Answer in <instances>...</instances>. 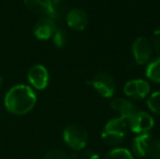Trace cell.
Listing matches in <instances>:
<instances>
[{"mask_svg": "<svg viewBox=\"0 0 160 159\" xmlns=\"http://www.w3.org/2000/svg\"><path fill=\"white\" fill-rule=\"evenodd\" d=\"M111 107L112 109H114L120 113L121 118L125 120H128L137 110L133 102H131L128 99H124V98H116L114 100H112Z\"/></svg>", "mask_w": 160, "mask_h": 159, "instance_id": "obj_13", "label": "cell"}, {"mask_svg": "<svg viewBox=\"0 0 160 159\" xmlns=\"http://www.w3.org/2000/svg\"><path fill=\"white\" fill-rule=\"evenodd\" d=\"M24 3L33 13L42 17H57V8L53 0H24Z\"/></svg>", "mask_w": 160, "mask_h": 159, "instance_id": "obj_7", "label": "cell"}, {"mask_svg": "<svg viewBox=\"0 0 160 159\" xmlns=\"http://www.w3.org/2000/svg\"><path fill=\"white\" fill-rule=\"evenodd\" d=\"M103 159H133V156L127 148H114L110 151Z\"/></svg>", "mask_w": 160, "mask_h": 159, "instance_id": "obj_15", "label": "cell"}, {"mask_svg": "<svg viewBox=\"0 0 160 159\" xmlns=\"http://www.w3.org/2000/svg\"><path fill=\"white\" fill-rule=\"evenodd\" d=\"M37 97L31 86L24 84L15 85L8 91L4 97L7 110L17 116H23L33 110Z\"/></svg>", "mask_w": 160, "mask_h": 159, "instance_id": "obj_1", "label": "cell"}, {"mask_svg": "<svg viewBox=\"0 0 160 159\" xmlns=\"http://www.w3.org/2000/svg\"><path fill=\"white\" fill-rule=\"evenodd\" d=\"M146 77L152 82L160 83V58L152 61L146 68Z\"/></svg>", "mask_w": 160, "mask_h": 159, "instance_id": "obj_14", "label": "cell"}, {"mask_svg": "<svg viewBox=\"0 0 160 159\" xmlns=\"http://www.w3.org/2000/svg\"><path fill=\"white\" fill-rule=\"evenodd\" d=\"M63 140L65 144L74 151H82L86 147L88 134L80 124H70L63 130Z\"/></svg>", "mask_w": 160, "mask_h": 159, "instance_id": "obj_4", "label": "cell"}, {"mask_svg": "<svg viewBox=\"0 0 160 159\" xmlns=\"http://www.w3.org/2000/svg\"><path fill=\"white\" fill-rule=\"evenodd\" d=\"M28 80L34 88L42 91L48 86L49 73L42 64H35L28 70Z\"/></svg>", "mask_w": 160, "mask_h": 159, "instance_id": "obj_9", "label": "cell"}, {"mask_svg": "<svg viewBox=\"0 0 160 159\" xmlns=\"http://www.w3.org/2000/svg\"><path fill=\"white\" fill-rule=\"evenodd\" d=\"M147 106L152 112L160 115V92H156L148 97Z\"/></svg>", "mask_w": 160, "mask_h": 159, "instance_id": "obj_16", "label": "cell"}, {"mask_svg": "<svg viewBox=\"0 0 160 159\" xmlns=\"http://www.w3.org/2000/svg\"><path fill=\"white\" fill-rule=\"evenodd\" d=\"M133 152L138 158L160 159V138L142 134L133 141Z\"/></svg>", "mask_w": 160, "mask_h": 159, "instance_id": "obj_2", "label": "cell"}, {"mask_svg": "<svg viewBox=\"0 0 160 159\" xmlns=\"http://www.w3.org/2000/svg\"><path fill=\"white\" fill-rule=\"evenodd\" d=\"M149 91V84L141 79L132 80L124 85V94L133 99H143L148 95Z\"/></svg>", "mask_w": 160, "mask_h": 159, "instance_id": "obj_10", "label": "cell"}, {"mask_svg": "<svg viewBox=\"0 0 160 159\" xmlns=\"http://www.w3.org/2000/svg\"><path fill=\"white\" fill-rule=\"evenodd\" d=\"M53 38V42H55V45L57 47H59V48H61V47H63L64 42H65V36H64V33L62 32L61 30H58L55 32V34H53L52 36Z\"/></svg>", "mask_w": 160, "mask_h": 159, "instance_id": "obj_18", "label": "cell"}, {"mask_svg": "<svg viewBox=\"0 0 160 159\" xmlns=\"http://www.w3.org/2000/svg\"><path fill=\"white\" fill-rule=\"evenodd\" d=\"M152 47L150 42L145 37H138L132 45V52L135 61L138 64H145L152 57Z\"/></svg>", "mask_w": 160, "mask_h": 159, "instance_id": "obj_8", "label": "cell"}, {"mask_svg": "<svg viewBox=\"0 0 160 159\" xmlns=\"http://www.w3.org/2000/svg\"><path fill=\"white\" fill-rule=\"evenodd\" d=\"M130 129L138 134H146L154 127V119L149 113L145 111L136 110L128 119Z\"/></svg>", "mask_w": 160, "mask_h": 159, "instance_id": "obj_6", "label": "cell"}, {"mask_svg": "<svg viewBox=\"0 0 160 159\" xmlns=\"http://www.w3.org/2000/svg\"><path fill=\"white\" fill-rule=\"evenodd\" d=\"M67 23L74 31H83L88 24V17L82 9H73L67 14Z\"/></svg>", "mask_w": 160, "mask_h": 159, "instance_id": "obj_12", "label": "cell"}, {"mask_svg": "<svg viewBox=\"0 0 160 159\" xmlns=\"http://www.w3.org/2000/svg\"><path fill=\"white\" fill-rule=\"evenodd\" d=\"M44 159H70V157L61 149H50L45 155Z\"/></svg>", "mask_w": 160, "mask_h": 159, "instance_id": "obj_17", "label": "cell"}, {"mask_svg": "<svg viewBox=\"0 0 160 159\" xmlns=\"http://www.w3.org/2000/svg\"><path fill=\"white\" fill-rule=\"evenodd\" d=\"M56 31H57V26L53 19L42 17L36 23L34 28V35L39 40H47L53 36Z\"/></svg>", "mask_w": 160, "mask_h": 159, "instance_id": "obj_11", "label": "cell"}, {"mask_svg": "<svg viewBox=\"0 0 160 159\" xmlns=\"http://www.w3.org/2000/svg\"><path fill=\"white\" fill-rule=\"evenodd\" d=\"M80 159H100V157H99L98 154L91 151V149H84L81 153Z\"/></svg>", "mask_w": 160, "mask_h": 159, "instance_id": "obj_19", "label": "cell"}, {"mask_svg": "<svg viewBox=\"0 0 160 159\" xmlns=\"http://www.w3.org/2000/svg\"><path fill=\"white\" fill-rule=\"evenodd\" d=\"M87 84L95 88L102 97L110 98L116 92V82L110 74L101 72L96 74L92 80L87 81Z\"/></svg>", "mask_w": 160, "mask_h": 159, "instance_id": "obj_5", "label": "cell"}, {"mask_svg": "<svg viewBox=\"0 0 160 159\" xmlns=\"http://www.w3.org/2000/svg\"><path fill=\"white\" fill-rule=\"evenodd\" d=\"M1 84H2V77H0V86H1Z\"/></svg>", "mask_w": 160, "mask_h": 159, "instance_id": "obj_21", "label": "cell"}, {"mask_svg": "<svg viewBox=\"0 0 160 159\" xmlns=\"http://www.w3.org/2000/svg\"><path fill=\"white\" fill-rule=\"evenodd\" d=\"M152 45H154L155 50L160 53V27L157 28L152 34Z\"/></svg>", "mask_w": 160, "mask_h": 159, "instance_id": "obj_20", "label": "cell"}, {"mask_svg": "<svg viewBox=\"0 0 160 159\" xmlns=\"http://www.w3.org/2000/svg\"><path fill=\"white\" fill-rule=\"evenodd\" d=\"M128 123L123 118H114L107 122L103 127L101 138L109 146H116L122 143L127 136Z\"/></svg>", "mask_w": 160, "mask_h": 159, "instance_id": "obj_3", "label": "cell"}]
</instances>
